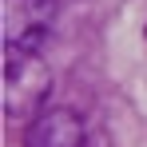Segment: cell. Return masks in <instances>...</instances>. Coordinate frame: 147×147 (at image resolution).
Returning a JSON list of instances; mask_svg holds the SVG:
<instances>
[{"mask_svg": "<svg viewBox=\"0 0 147 147\" xmlns=\"http://www.w3.org/2000/svg\"><path fill=\"white\" fill-rule=\"evenodd\" d=\"M52 72L40 52H4V115L32 119L40 107H48Z\"/></svg>", "mask_w": 147, "mask_h": 147, "instance_id": "obj_1", "label": "cell"}, {"mask_svg": "<svg viewBox=\"0 0 147 147\" xmlns=\"http://www.w3.org/2000/svg\"><path fill=\"white\" fill-rule=\"evenodd\" d=\"M52 0H0L4 52H40L52 32Z\"/></svg>", "mask_w": 147, "mask_h": 147, "instance_id": "obj_2", "label": "cell"}, {"mask_svg": "<svg viewBox=\"0 0 147 147\" xmlns=\"http://www.w3.org/2000/svg\"><path fill=\"white\" fill-rule=\"evenodd\" d=\"M84 115L72 107L48 103L24 123V147H84Z\"/></svg>", "mask_w": 147, "mask_h": 147, "instance_id": "obj_3", "label": "cell"}]
</instances>
